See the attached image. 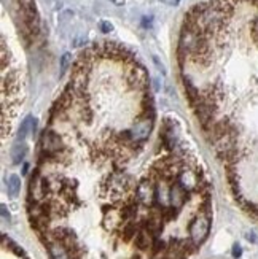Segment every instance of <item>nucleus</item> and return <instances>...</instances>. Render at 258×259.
Wrapping results in <instances>:
<instances>
[{
    "label": "nucleus",
    "instance_id": "2",
    "mask_svg": "<svg viewBox=\"0 0 258 259\" xmlns=\"http://www.w3.org/2000/svg\"><path fill=\"white\" fill-rule=\"evenodd\" d=\"M131 186H132V180L125 172H115V174L108 175L104 183L105 194L115 197V199H118L121 196H126L129 193Z\"/></svg>",
    "mask_w": 258,
    "mask_h": 259
},
{
    "label": "nucleus",
    "instance_id": "11",
    "mask_svg": "<svg viewBox=\"0 0 258 259\" xmlns=\"http://www.w3.org/2000/svg\"><path fill=\"white\" fill-rule=\"evenodd\" d=\"M21 191V178L18 175H10L7 180V193L10 197H16Z\"/></svg>",
    "mask_w": 258,
    "mask_h": 259
},
{
    "label": "nucleus",
    "instance_id": "15",
    "mask_svg": "<svg viewBox=\"0 0 258 259\" xmlns=\"http://www.w3.org/2000/svg\"><path fill=\"white\" fill-rule=\"evenodd\" d=\"M100 30H102L104 33H108V32L114 30V26H112L108 21H102L100 22Z\"/></svg>",
    "mask_w": 258,
    "mask_h": 259
},
{
    "label": "nucleus",
    "instance_id": "10",
    "mask_svg": "<svg viewBox=\"0 0 258 259\" xmlns=\"http://www.w3.org/2000/svg\"><path fill=\"white\" fill-rule=\"evenodd\" d=\"M152 234L147 231V229H140L136 235V245H137V248L140 250H149L150 248V245H152Z\"/></svg>",
    "mask_w": 258,
    "mask_h": 259
},
{
    "label": "nucleus",
    "instance_id": "8",
    "mask_svg": "<svg viewBox=\"0 0 258 259\" xmlns=\"http://www.w3.org/2000/svg\"><path fill=\"white\" fill-rule=\"evenodd\" d=\"M125 217H123V211L121 210H108L105 211V217H104V224H105V228L107 229H118L121 226H125Z\"/></svg>",
    "mask_w": 258,
    "mask_h": 259
},
{
    "label": "nucleus",
    "instance_id": "9",
    "mask_svg": "<svg viewBox=\"0 0 258 259\" xmlns=\"http://www.w3.org/2000/svg\"><path fill=\"white\" fill-rule=\"evenodd\" d=\"M47 246H48V251H50L53 259H72L70 253L65 250V246L59 240L51 237L47 240Z\"/></svg>",
    "mask_w": 258,
    "mask_h": 259
},
{
    "label": "nucleus",
    "instance_id": "13",
    "mask_svg": "<svg viewBox=\"0 0 258 259\" xmlns=\"http://www.w3.org/2000/svg\"><path fill=\"white\" fill-rule=\"evenodd\" d=\"M72 62V56L70 53H64L62 58H61V73H64L67 69H69V65Z\"/></svg>",
    "mask_w": 258,
    "mask_h": 259
},
{
    "label": "nucleus",
    "instance_id": "4",
    "mask_svg": "<svg viewBox=\"0 0 258 259\" xmlns=\"http://www.w3.org/2000/svg\"><path fill=\"white\" fill-rule=\"evenodd\" d=\"M210 229V218L207 211H201L195 217V220L190 224V239L195 245H201L209 235Z\"/></svg>",
    "mask_w": 258,
    "mask_h": 259
},
{
    "label": "nucleus",
    "instance_id": "14",
    "mask_svg": "<svg viewBox=\"0 0 258 259\" xmlns=\"http://www.w3.org/2000/svg\"><path fill=\"white\" fill-rule=\"evenodd\" d=\"M29 126H32V118H26L24 121H22L21 129H19V139H24V137H26Z\"/></svg>",
    "mask_w": 258,
    "mask_h": 259
},
{
    "label": "nucleus",
    "instance_id": "1",
    "mask_svg": "<svg viewBox=\"0 0 258 259\" xmlns=\"http://www.w3.org/2000/svg\"><path fill=\"white\" fill-rule=\"evenodd\" d=\"M153 121H155V113L153 111H147V113H142L136 121L132 122V126L125 131V137L129 139L132 143H143L149 139V135L153 129Z\"/></svg>",
    "mask_w": 258,
    "mask_h": 259
},
{
    "label": "nucleus",
    "instance_id": "5",
    "mask_svg": "<svg viewBox=\"0 0 258 259\" xmlns=\"http://www.w3.org/2000/svg\"><path fill=\"white\" fill-rule=\"evenodd\" d=\"M155 182L150 177H145L142 182L136 188V199L137 204L145 205V207H152L155 202Z\"/></svg>",
    "mask_w": 258,
    "mask_h": 259
},
{
    "label": "nucleus",
    "instance_id": "17",
    "mask_svg": "<svg viewBox=\"0 0 258 259\" xmlns=\"http://www.w3.org/2000/svg\"><path fill=\"white\" fill-rule=\"evenodd\" d=\"M234 251H233V256L234 257H239L241 256V248H239V245H234V248H233Z\"/></svg>",
    "mask_w": 258,
    "mask_h": 259
},
{
    "label": "nucleus",
    "instance_id": "6",
    "mask_svg": "<svg viewBox=\"0 0 258 259\" xmlns=\"http://www.w3.org/2000/svg\"><path fill=\"white\" fill-rule=\"evenodd\" d=\"M155 202L161 208H171V186L164 180H160L155 185Z\"/></svg>",
    "mask_w": 258,
    "mask_h": 259
},
{
    "label": "nucleus",
    "instance_id": "16",
    "mask_svg": "<svg viewBox=\"0 0 258 259\" xmlns=\"http://www.w3.org/2000/svg\"><path fill=\"white\" fill-rule=\"evenodd\" d=\"M0 210H2V218L5 221H10V213H8V210H7V207L4 204H2V207H0Z\"/></svg>",
    "mask_w": 258,
    "mask_h": 259
},
{
    "label": "nucleus",
    "instance_id": "18",
    "mask_svg": "<svg viewBox=\"0 0 258 259\" xmlns=\"http://www.w3.org/2000/svg\"><path fill=\"white\" fill-rule=\"evenodd\" d=\"M112 4L117 5V7H121V5H125V0H110Z\"/></svg>",
    "mask_w": 258,
    "mask_h": 259
},
{
    "label": "nucleus",
    "instance_id": "7",
    "mask_svg": "<svg viewBox=\"0 0 258 259\" xmlns=\"http://www.w3.org/2000/svg\"><path fill=\"white\" fill-rule=\"evenodd\" d=\"M187 202V191L178 185L174 183L171 186V208L172 210H180Z\"/></svg>",
    "mask_w": 258,
    "mask_h": 259
},
{
    "label": "nucleus",
    "instance_id": "12",
    "mask_svg": "<svg viewBox=\"0 0 258 259\" xmlns=\"http://www.w3.org/2000/svg\"><path fill=\"white\" fill-rule=\"evenodd\" d=\"M27 154V146L24 143H15V146L11 148V161L15 164H19L24 161V157Z\"/></svg>",
    "mask_w": 258,
    "mask_h": 259
},
{
    "label": "nucleus",
    "instance_id": "3",
    "mask_svg": "<svg viewBox=\"0 0 258 259\" xmlns=\"http://www.w3.org/2000/svg\"><path fill=\"white\" fill-rule=\"evenodd\" d=\"M192 161H195V159H190L182 167L180 174L177 177V183L180 185L187 193H193V191H198L201 188V175L198 174L196 164Z\"/></svg>",
    "mask_w": 258,
    "mask_h": 259
}]
</instances>
